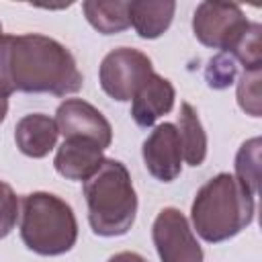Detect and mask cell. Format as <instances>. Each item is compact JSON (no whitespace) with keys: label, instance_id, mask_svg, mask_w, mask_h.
<instances>
[{"label":"cell","instance_id":"ba28073f","mask_svg":"<svg viewBox=\"0 0 262 262\" xmlns=\"http://www.w3.org/2000/svg\"><path fill=\"white\" fill-rule=\"evenodd\" d=\"M55 125L63 139H88L100 149H106L113 141L108 119L82 98H66L55 111Z\"/></svg>","mask_w":262,"mask_h":262},{"label":"cell","instance_id":"52a82bcc","mask_svg":"<svg viewBox=\"0 0 262 262\" xmlns=\"http://www.w3.org/2000/svg\"><path fill=\"white\" fill-rule=\"evenodd\" d=\"M151 242L160 262H203V248L188 225L184 213L176 207H164L151 225Z\"/></svg>","mask_w":262,"mask_h":262},{"label":"cell","instance_id":"5bb4252c","mask_svg":"<svg viewBox=\"0 0 262 262\" xmlns=\"http://www.w3.org/2000/svg\"><path fill=\"white\" fill-rule=\"evenodd\" d=\"M178 135H180V145H182V160L188 166H201L207 158V133L203 129V123L199 119L196 108L190 102L180 104V115H178Z\"/></svg>","mask_w":262,"mask_h":262},{"label":"cell","instance_id":"ac0fdd59","mask_svg":"<svg viewBox=\"0 0 262 262\" xmlns=\"http://www.w3.org/2000/svg\"><path fill=\"white\" fill-rule=\"evenodd\" d=\"M237 78V61L229 55L219 51L217 55H213L205 68V80L209 84V88L213 90H225L229 88Z\"/></svg>","mask_w":262,"mask_h":262},{"label":"cell","instance_id":"9c48e42d","mask_svg":"<svg viewBox=\"0 0 262 262\" xmlns=\"http://www.w3.org/2000/svg\"><path fill=\"white\" fill-rule=\"evenodd\" d=\"M141 156L147 172L160 182H172L182 172V145L174 123H160L145 137Z\"/></svg>","mask_w":262,"mask_h":262},{"label":"cell","instance_id":"8fae6325","mask_svg":"<svg viewBox=\"0 0 262 262\" xmlns=\"http://www.w3.org/2000/svg\"><path fill=\"white\" fill-rule=\"evenodd\" d=\"M102 151L104 149H100L96 143L88 139H63V143L55 151L53 166L59 176L84 182L102 164Z\"/></svg>","mask_w":262,"mask_h":262},{"label":"cell","instance_id":"7402d4cb","mask_svg":"<svg viewBox=\"0 0 262 262\" xmlns=\"http://www.w3.org/2000/svg\"><path fill=\"white\" fill-rule=\"evenodd\" d=\"M106 262H147V260L137 252H117Z\"/></svg>","mask_w":262,"mask_h":262},{"label":"cell","instance_id":"d6986e66","mask_svg":"<svg viewBox=\"0 0 262 262\" xmlns=\"http://www.w3.org/2000/svg\"><path fill=\"white\" fill-rule=\"evenodd\" d=\"M260 74L262 70H244L237 80V104L244 113L260 117Z\"/></svg>","mask_w":262,"mask_h":262},{"label":"cell","instance_id":"30bf717a","mask_svg":"<svg viewBox=\"0 0 262 262\" xmlns=\"http://www.w3.org/2000/svg\"><path fill=\"white\" fill-rule=\"evenodd\" d=\"M176 90L172 82L160 74H151L135 92L131 102V117L139 127H151L162 115L174 108Z\"/></svg>","mask_w":262,"mask_h":262},{"label":"cell","instance_id":"603a6c76","mask_svg":"<svg viewBox=\"0 0 262 262\" xmlns=\"http://www.w3.org/2000/svg\"><path fill=\"white\" fill-rule=\"evenodd\" d=\"M6 115H8V98L0 96V123L6 119Z\"/></svg>","mask_w":262,"mask_h":262},{"label":"cell","instance_id":"5b68a950","mask_svg":"<svg viewBox=\"0 0 262 262\" xmlns=\"http://www.w3.org/2000/svg\"><path fill=\"white\" fill-rule=\"evenodd\" d=\"M154 74L151 59L135 47H117L108 51L98 68L100 88L119 102L133 100L135 92Z\"/></svg>","mask_w":262,"mask_h":262},{"label":"cell","instance_id":"9a60e30c","mask_svg":"<svg viewBox=\"0 0 262 262\" xmlns=\"http://www.w3.org/2000/svg\"><path fill=\"white\" fill-rule=\"evenodd\" d=\"M82 12L102 35H117L131 27L129 0H86L82 2Z\"/></svg>","mask_w":262,"mask_h":262},{"label":"cell","instance_id":"ffe728a7","mask_svg":"<svg viewBox=\"0 0 262 262\" xmlns=\"http://www.w3.org/2000/svg\"><path fill=\"white\" fill-rule=\"evenodd\" d=\"M18 207H20V203H18L14 188L8 182L0 180V239L6 237L14 229L18 215H20Z\"/></svg>","mask_w":262,"mask_h":262},{"label":"cell","instance_id":"cb8c5ba5","mask_svg":"<svg viewBox=\"0 0 262 262\" xmlns=\"http://www.w3.org/2000/svg\"><path fill=\"white\" fill-rule=\"evenodd\" d=\"M2 35H4V33H2V23H0V37H2Z\"/></svg>","mask_w":262,"mask_h":262},{"label":"cell","instance_id":"4fadbf2b","mask_svg":"<svg viewBox=\"0 0 262 262\" xmlns=\"http://www.w3.org/2000/svg\"><path fill=\"white\" fill-rule=\"evenodd\" d=\"M174 10L172 0H131L129 23L141 39H158L170 29Z\"/></svg>","mask_w":262,"mask_h":262},{"label":"cell","instance_id":"277c9868","mask_svg":"<svg viewBox=\"0 0 262 262\" xmlns=\"http://www.w3.org/2000/svg\"><path fill=\"white\" fill-rule=\"evenodd\" d=\"M20 239L39 256H61L76 246L78 221L57 194L37 190L20 199Z\"/></svg>","mask_w":262,"mask_h":262},{"label":"cell","instance_id":"44dd1931","mask_svg":"<svg viewBox=\"0 0 262 262\" xmlns=\"http://www.w3.org/2000/svg\"><path fill=\"white\" fill-rule=\"evenodd\" d=\"M12 92H14V86L8 74V35H2L0 37V96L8 98Z\"/></svg>","mask_w":262,"mask_h":262},{"label":"cell","instance_id":"7a4b0ae2","mask_svg":"<svg viewBox=\"0 0 262 262\" xmlns=\"http://www.w3.org/2000/svg\"><path fill=\"white\" fill-rule=\"evenodd\" d=\"M254 211L256 196L233 174L219 172L196 190L190 205V219L205 242L219 244L244 231L254 221Z\"/></svg>","mask_w":262,"mask_h":262},{"label":"cell","instance_id":"3957f363","mask_svg":"<svg viewBox=\"0 0 262 262\" xmlns=\"http://www.w3.org/2000/svg\"><path fill=\"white\" fill-rule=\"evenodd\" d=\"M82 190L88 205V223L96 235L117 237L131 229L137 215V192L123 162L104 158L98 170L84 180Z\"/></svg>","mask_w":262,"mask_h":262},{"label":"cell","instance_id":"e0dca14e","mask_svg":"<svg viewBox=\"0 0 262 262\" xmlns=\"http://www.w3.org/2000/svg\"><path fill=\"white\" fill-rule=\"evenodd\" d=\"M260 35H262L260 23H250L246 33L227 51L235 61H239L244 66V70H262V43H260Z\"/></svg>","mask_w":262,"mask_h":262},{"label":"cell","instance_id":"2e32d148","mask_svg":"<svg viewBox=\"0 0 262 262\" xmlns=\"http://www.w3.org/2000/svg\"><path fill=\"white\" fill-rule=\"evenodd\" d=\"M237 182L252 192L258 194V182H260V137H252L242 143V147L235 154V174Z\"/></svg>","mask_w":262,"mask_h":262},{"label":"cell","instance_id":"7c38bea8","mask_svg":"<svg viewBox=\"0 0 262 262\" xmlns=\"http://www.w3.org/2000/svg\"><path fill=\"white\" fill-rule=\"evenodd\" d=\"M57 125L55 119H51L49 115L43 113H31L25 115L23 119H18L16 127H14V141L16 147L29 156V158H45L57 141Z\"/></svg>","mask_w":262,"mask_h":262},{"label":"cell","instance_id":"8992f818","mask_svg":"<svg viewBox=\"0 0 262 262\" xmlns=\"http://www.w3.org/2000/svg\"><path fill=\"white\" fill-rule=\"evenodd\" d=\"M250 20L233 2H201L192 14L194 37L211 49L227 53L235 41L246 33Z\"/></svg>","mask_w":262,"mask_h":262},{"label":"cell","instance_id":"6da1fadb","mask_svg":"<svg viewBox=\"0 0 262 262\" xmlns=\"http://www.w3.org/2000/svg\"><path fill=\"white\" fill-rule=\"evenodd\" d=\"M8 74L14 92L66 96L82 88V74L72 51L41 35H8Z\"/></svg>","mask_w":262,"mask_h":262}]
</instances>
